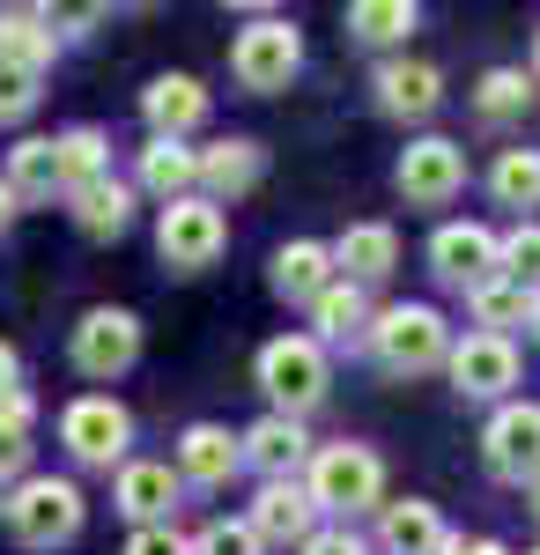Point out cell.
I'll return each instance as SVG.
<instances>
[{"mask_svg": "<svg viewBox=\"0 0 540 555\" xmlns=\"http://www.w3.org/2000/svg\"><path fill=\"white\" fill-rule=\"evenodd\" d=\"M170 504H178V481H170V467H156V460H133V467H119V512H126V518L156 526Z\"/></svg>", "mask_w": 540, "mask_h": 555, "instance_id": "cell-22", "label": "cell"}, {"mask_svg": "<svg viewBox=\"0 0 540 555\" xmlns=\"http://www.w3.org/2000/svg\"><path fill=\"white\" fill-rule=\"evenodd\" d=\"M0 392H23V363H15V348L0 341Z\"/></svg>", "mask_w": 540, "mask_h": 555, "instance_id": "cell-39", "label": "cell"}, {"mask_svg": "<svg viewBox=\"0 0 540 555\" xmlns=\"http://www.w3.org/2000/svg\"><path fill=\"white\" fill-rule=\"evenodd\" d=\"M371 348L385 371H429V363H445V319L429 311V304H393L385 319L371 326Z\"/></svg>", "mask_w": 540, "mask_h": 555, "instance_id": "cell-4", "label": "cell"}, {"mask_svg": "<svg viewBox=\"0 0 540 555\" xmlns=\"http://www.w3.org/2000/svg\"><path fill=\"white\" fill-rule=\"evenodd\" d=\"M274 289L296 297V304H319L333 289V253H326V245H311V237L282 245V253H274Z\"/></svg>", "mask_w": 540, "mask_h": 555, "instance_id": "cell-21", "label": "cell"}, {"mask_svg": "<svg viewBox=\"0 0 540 555\" xmlns=\"http://www.w3.org/2000/svg\"><path fill=\"white\" fill-rule=\"evenodd\" d=\"M259 385H267V400H274V415H311L319 400H326V348L311 341V334H282V341L259 348Z\"/></svg>", "mask_w": 540, "mask_h": 555, "instance_id": "cell-1", "label": "cell"}, {"mask_svg": "<svg viewBox=\"0 0 540 555\" xmlns=\"http://www.w3.org/2000/svg\"><path fill=\"white\" fill-rule=\"evenodd\" d=\"M348 30L363 44H393V38L415 30V8H408V0H356V8H348Z\"/></svg>", "mask_w": 540, "mask_h": 555, "instance_id": "cell-28", "label": "cell"}, {"mask_svg": "<svg viewBox=\"0 0 540 555\" xmlns=\"http://www.w3.org/2000/svg\"><path fill=\"white\" fill-rule=\"evenodd\" d=\"M126 437H133V423H126L119 400H104V392H89V400H75V408L60 415V444H67L82 467H112V460H126Z\"/></svg>", "mask_w": 540, "mask_h": 555, "instance_id": "cell-8", "label": "cell"}, {"mask_svg": "<svg viewBox=\"0 0 540 555\" xmlns=\"http://www.w3.org/2000/svg\"><path fill=\"white\" fill-rule=\"evenodd\" d=\"M252 178H259V149L252 141H222V149L201 156V185H215V193H245Z\"/></svg>", "mask_w": 540, "mask_h": 555, "instance_id": "cell-29", "label": "cell"}, {"mask_svg": "<svg viewBox=\"0 0 540 555\" xmlns=\"http://www.w3.org/2000/svg\"><path fill=\"white\" fill-rule=\"evenodd\" d=\"M526 96H533V89H526V75H518V67H497V75H481V112H489V119H511V112H526Z\"/></svg>", "mask_w": 540, "mask_h": 555, "instance_id": "cell-34", "label": "cell"}, {"mask_svg": "<svg viewBox=\"0 0 540 555\" xmlns=\"http://www.w3.org/2000/svg\"><path fill=\"white\" fill-rule=\"evenodd\" d=\"M533 334H540V304H533Z\"/></svg>", "mask_w": 540, "mask_h": 555, "instance_id": "cell-43", "label": "cell"}, {"mask_svg": "<svg viewBox=\"0 0 540 555\" xmlns=\"http://www.w3.org/2000/svg\"><path fill=\"white\" fill-rule=\"evenodd\" d=\"M97 178H104V133L97 127L60 133V185H67V201H75L82 185H97Z\"/></svg>", "mask_w": 540, "mask_h": 555, "instance_id": "cell-26", "label": "cell"}, {"mask_svg": "<svg viewBox=\"0 0 540 555\" xmlns=\"http://www.w3.org/2000/svg\"><path fill=\"white\" fill-rule=\"evenodd\" d=\"M141 185H149L164 208H178V201H193V185H201V156H193L185 141H149V149H141Z\"/></svg>", "mask_w": 540, "mask_h": 555, "instance_id": "cell-19", "label": "cell"}, {"mask_svg": "<svg viewBox=\"0 0 540 555\" xmlns=\"http://www.w3.org/2000/svg\"><path fill=\"white\" fill-rule=\"evenodd\" d=\"M533 555H540V548H533Z\"/></svg>", "mask_w": 540, "mask_h": 555, "instance_id": "cell-45", "label": "cell"}, {"mask_svg": "<svg viewBox=\"0 0 540 555\" xmlns=\"http://www.w3.org/2000/svg\"><path fill=\"white\" fill-rule=\"evenodd\" d=\"M377 104H385L393 119H429V112L445 104V82H437V67H422V60H393V67H377Z\"/></svg>", "mask_w": 540, "mask_h": 555, "instance_id": "cell-16", "label": "cell"}, {"mask_svg": "<svg viewBox=\"0 0 540 555\" xmlns=\"http://www.w3.org/2000/svg\"><path fill=\"white\" fill-rule=\"evenodd\" d=\"M193 555H259V533H252V518H215L193 541Z\"/></svg>", "mask_w": 540, "mask_h": 555, "instance_id": "cell-35", "label": "cell"}, {"mask_svg": "<svg viewBox=\"0 0 540 555\" xmlns=\"http://www.w3.org/2000/svg\"><path fill=\"white\" fill-rule=\"evenodd\" d=\"M304 555H363V541L333 526V533H311V541H304Z\"/></svg>", "mask_w": 540, "mask_h": 555, "instance_id": "cell-38", "label": "cell"}, {"mask_svg": "<svg viewBox=\"0 0 540 555\" xmlns=\"http://www.w3.org/2000/svg\"><path fill=\"white\" fill-rule=\"evenodd\" d=\"M222 245H230V222H222L215 201H178V208H164V222H156V253H164L178 274L215 267Z\"/></svg>", "mask_w": 540, "mask_h": 555, "instance_id": "cell-5", "label": "cell"}, {"mask_svg": "<svg viewBox=\"0 0 540 555\" xmlns=\"http://www.w3.org/2000/svg\"><path fill=\"white\" fill-rule=\"evenodd\" d=\"M296 67H304V38H296L290 23H274V15L252 23V30H237V44H230V75L245 89H259V96H267V89H290Z\"/></svg>", "mask_w": 540, "mask_h": 555, "instance_id": "cell-6", "label": "cell"}, {"mask_svg": "<svg viewBox=\"0 0 540 555\" xmlns=\"http://www.w3.org/2000/svg\"><path fill=\"white\" fill-rule=\"evenodd\" d=\"M385 548L393 555H445L452 548V533H445V518H437V504H422V496H408V504H385Z\"/></svg>", "mask_w": 540, "mask_h": 555, "instance_id": "cell-18", "label": "cell"}, {"mask_svg": "<svg viewBox=\"0 0 540 555\" xmlns=\"http://www.w3.org/2000/svg\"><path fill=\"white\" fill-rule=\"evenodd\" d=\"M38 67H15V60H0V119H23L30 104H38Z\"/></svg>", "mask_w": 540, "mask_h": 555, "instance_id": "cell-36", "label": "cell"}, {"mask_svg": "<svg viewBox=\"0 0 540 555\" xmlns=\"http://www.w3.org/2000/svg\"><path fill=\"white\" fill-rule=\"evenodd\" d=\"M237 467H245V437H230V429H215V423H193L178 437V474L185 481L215 489V481H230Z\"/></svg>", "mask_w": 540, "mask_h": 555, "instance_id": "cell-14", "label": "cell"}, {"mask_svg": "<svg viewBox=\"0 0 540 555\" xmlns=\"http://www.w3.org/2000/svg\"><path fill=\"white\" fill-rule=\"evenodd\" d=\"M489 467L503 474V481H540V408L533 400H511V408H497V423H489Z\"/></svg>", "mask_w": 540, "mask_h": 555, "instance_id": "cell-11", "label": "cell"}, {"mask_svg": "<svg viewBox=\"0 0 540 555\" xmlns=\"http://www.w3.org/2000/svg\"><path fill=\"white\" fill-rule=\"evenodd\" d=\"M503 274L526 282V289L540 297V222H518V230L503 237Z\"/></svg>", "mask_w": 540, "mask_h": 555, "instance_id": "cell-33", "label": "cell"}, {"mask_svg": "<svg viewBox=\"0 0 540 555\" xmlns=\"http://www.w3.org/2000/svg\"><path fill=\"white\" fill-rule=\"evenodd\" d=\"M452 385L466 392V400L511 392V385H518V348L503 341V334H466V341L452 348Z\"/></svg>", "mask_w": 540, "mask_h": 555, "instance_id": "cell-12", "label": "cell"}, {"mask_svg": "<svg viewBox=\"0 0 540 555\" xmlns=\"http://www.w3.org/2000/svg\"><path fill=\"white\" fill-rule=\"evenodd\" d=\"M8 185H15V201H52V193H67V185H60V141H15Z\"/></svg>", "mask_w": 540, "mask_h": 555, "instance_id": "cell-23", "label": "cell"}, {"mask_svg": "<svg viewBox=\"0 0 540 555\" xmlns=\"http://www.w3.org/2000/svg\"><path fill=\"white\" fill-rule=\"evenodd\" d=\"M445 555H511V548H503V541H452Z\"/></svg>", "mask_w": 540, "mask_h": 555, "instance_id": "cell-40", "label": "cell"}, {"mask_svg": "<svg viewBox=\"0 0 540 555\" xmlns=\"http://www.w3.org/2000/svg\"><path fill=\"white\" fill-rule=\"evenodd\" d=\"M311 504L319 512H371L377 496H385V467H377L371 444H326V452H311Z\"/></svg>", "mask_w": 540, "mask_h": 555, "instance_id": "cell-3", "label": "cell"}, {"mask_svg": "<svg viewBox=\"0 0 540 555\" xmlns=\"http://www.w3.org/2000/svg\"><path fill=\"white\" fill-rule=\"evenodd\" d=\"M141 112H149L156 141H185V133L208 119V89L193 82V75H156V82L141 89Z\"/></svg>", "mask_w": 540, "mask_h": 555, "instance_id": "cell-13", "label": "cell"}, {"mask_svg": "<svg viewBox=\"0 0 540 555\" xmlns=\"http://www.w3.org/2000/svg\"><path fill=\"white\" fill-rule=\"evenodd\" d=\"M8 222H15V185L0 178V230H8Z\"/></svg>", "mask_w": 540, "mask_h": 555, "instance_id": "cell-41", "label": "cell"}, {"mask_svg": "<svg viewBox=\"0 0 540 555\" xmlns=\"http://www.w3.org/2000/svg\"><path fill=\"white\" fill-rule=\"evenodd\" d=\"M393 259H400V237L385 230V222H356L340 245H333V267H340V282H385L393 274Z\"/></svg>", "mask_w": 540, "mask_h": 555, "instance_id": "cell-17", "label": "cell"}, {"mask_svg": "<svg viewBox=\"0 0 540 555\" xmlns=\"http://www.w3.org/2000/svg\"><path fill=\"white\" fill-rule=\"evenodd\" d=\"M311 319H319V334H326V341H348V334L363 326V289H356V282H333L326 297L311 304Z\"/></svg>", "mask_w": 540, "mask_h": 555, "instance_id": "cell-32", "label": "cell"}, {"mask_svg": "<svg viewBox=\"0 0 540 555\" xmlns=\"http://www.w3.org/2000/svg\"><path fill=\"white\" fill-rule=\"evenodd\" d=\"M459 185H466V156H459V141H445V133H429V141H415L400 156V193L415 208H445Z\"/></svg>", "mask_w": 540, "mask_h": 555, "instance_id": "cell-10", "label": "cell"}, {"mask_svg": "<svg viewBox=\"0 0 540 555\" xmlns=\"http://www.w3.org/2000/svg\"><path fill=\"white\" fill-rule=\"evenodd\" d=\"M8 533L23 541V548H60V541H75L82 533V489L75 481H23L15 496H8Z\"/></svg>", "mask_w": 540, "mask_h": 555, "instance_id": "cell-2", "label": "cell"}, {"mask_svg": "<svg viewBox=\"0 0 540 555\" xmlns=\"http://www.w3.org/2000/svg\"><path fill=\"white\" fill-rule=\"evenodd\" d=\"M429 267L452 282V289H481V282H497L503 274V237H489L481 222H445L437 237H429Z\"/></svg>", "mask_w": 540, "mask_h": 555, "instance_id": "cell-7", "label": "cell"}, {"mask_svg": "<svg viewBox=\"0 0 540 555\" xmlns=\"http://www.w3.org/2000/svg\"><path fill=\"white\" fill-rule=\"evenodd\" d=\"M0 60H15V67H52V30H44V15H0Z\"/></svg>", "mask_w": 540, "mask_h": 555, "instance_id": "cell-27", "label": "cell"}, {"mask_svg": "<svg viewBox=\"0 0 540 555\" xmlns=\"http://www.w3.org/2000/svg\"><path fill=\"white\" fill-rule=\"evenodd\" d=\"M30 392H0V474H15L30 460Z\"/></svg>", "mask_w": 540, "mask_h": 555, "instance_id": "cell-31", "label": "cell"}, {"mask_svg": "<svg viewBox=\"0 0 540 555\" xmlns=\"http://www.w3.org/2000/svg\"><path fill=\"white\" fill-rule=\"evenodd\" d=\"M126 555H193V548H185V541H178L170 526H141V533L126 541Z\"/></svg>", "mask_w": 540, "mask_h": 555, "instance_id": "cell-37", "label": "cell"}, {"mask_svg": "<svg viewBox=\"0 0 540 555\" xmlns=\"http://www.w3.org/2000/svg\"><path fill=\"white\" fill-rule=\"evenodd\" d=\"M133 356H141V319L119 311V304H97L75 326V363H82L89 378H119Z\"/></svg>", "mask_w": 540, "mask_h": 555, "instance_id": "cell-9", "label": "cell"}, {"mask_svg": "<svg viewBox=\"0 0 540 555\" xmlns=\"http://www.w3.org/2000/svg\"><path fill=\"white\" fill-rule=\"evenodd\" d=\"M311 489H296V481H267L259 496H252V533L259 541H311Z\"/></svg>", "mask_w": 540, "mask_h": 555, "instance_id": "cell-15", "label": "cell"}, {"mask_svg": "<svg viewBox=\"0 0 540 555\" xmlns=\"http://www.w3.org/2000/svg\"><path fill=\"white\" fill-rule=\"evenodd\" d=\"M497 201L503 208H540V156L533 149H503V164H497Z\"/></svg>", "mask_w": 540, "mask_h": 555, "instance_id": "cell-30", "label": "cell"}, {"mask_svg": "<svg viewBox=\"0 0 540 555\" xmlns=\"http://www.w3.org/2000/svg\"><path fill=\"white\" fill-rule=\"evenodd\" d=\"M533 289L526 282H511V274H497V282H481L474 289V319L489 326V334H503V326H533Z\"/></svg>", "mask_w": 540, "mask_h": 555, "instance_id": "cell-25", "label": "cell"}, {"mask_svg": "<svg viewBox=\"0 0 540 555\" xmlns=\"http://www.w3.org/2000/svg\"><path fill=\"white\" fill-rule=\"evenodd\" d=\"M245 460L252 467H267L274 481H290L304 460H311V444H304V423H290V415H267V423L245 429Z\"/></svg>", "mask_w": 540, "mask_h": 555, "instance_id": "cell-20", "label": "cell"}, {"mask_svg": "<svg viewBox=\"0 0 540 555\" xmlns=\"http://www.w3.org/2000/svg\"><path fill=\"white\" fill-rule=\"evenodd\" d=\"M533 67H540V44H533Z\"/></svg>", "mask_w": 540, "mask_h": 555, "instance_id": "cell-44", "label": "cell"}, {"mask_svg": "<svg viewBox=\"0 0 540 555\" xmlns=\"http://www.w3.org/2000/svg\"><path fill=\"white\" fill-rule=\"evenodd\" d=\"M526 504H533V518H540V481H533V496H526Z\"/></svg>", "mask_w": 540, "mask_h": 555, "instance_id": "cell-42", "label": "cell"}, {"mask_svg": "<svg viewBox=\"0 0 540 555\" xmlns=\"http://www.w3.org/2000/svg\"><path fill=\"white\" fill-rule=\"evenodd\" d=\"M75 222H82L89 237H119L126 222H133V193H126L119 178H97L75 193Z\"/></svg>", "mask_w": 540, "mask_h": 555, "instance_id": "cell-24", "label": "cell"}]
</instances>
